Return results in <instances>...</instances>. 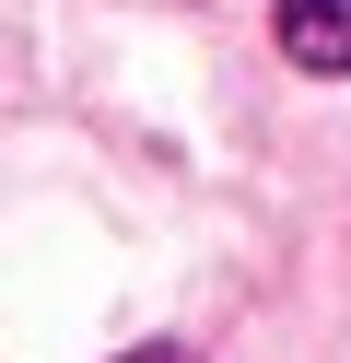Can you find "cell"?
Listing matches in <instances>:
<instances>
[{
  "mask_svg": "<svg viewBox=\"0 0 351 363\" xmlns=\"http://www.w3.org/2000/svg\"><path fill=\"white\" fill-rule=\"evenodd\" d=\"M281 48L304 71H351V0H281Z\"/></svg>",
  "mask_w": 351,
  "mask_h": 363,
  "instance_id": "obj_1",
  "label": "cell"
},
{
  "mask_svg": "<svg viewBox=\"0 0 351 363\" xmlns=\"http://www.w3.org/2000/svg\"><path fill=\"white\" fill-rule=\"evenodd\" d=\"M129 363H187V352H129Z\"/></svg>",
  "mask_w": 351,
  "mask_h": 363,
  "instance_id": "obj_2",
  "label": "cell"
}]
</instances>
